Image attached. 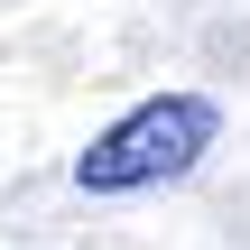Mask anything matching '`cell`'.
I'll return each mask as SVG.
<instances>
[{"mask_svg": "<svg viewBox=\"0 0 250 250\" xmlns=\"http://www.w3.org/2000/svg\"><path fill=\"white\" fill-rule=\"evenodd\" d=\"M213 139H223V111H213L204 93H148L139 111H121V121L74 158V186H83V195H139V186L186 176Z\"/></svg>", "mask_w": 250, "mask_h": 250, "instance_id": "1", "label": "cell"}]
</instances>
